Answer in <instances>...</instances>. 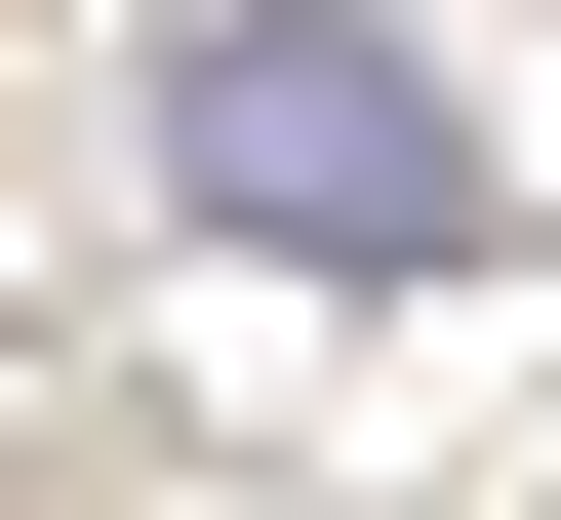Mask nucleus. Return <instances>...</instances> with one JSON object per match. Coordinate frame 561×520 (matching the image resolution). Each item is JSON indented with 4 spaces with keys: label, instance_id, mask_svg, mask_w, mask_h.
Wrapping results in <instances>:
<instances>
[{
    "label": "nucleus",
    "instance_id": "1",
    "mask_svg": "<svg viewBox=\"0 0 561 520\" xmlns=\"http://www.w3.org/2000/svg\"><path fill=\"white\" fill-rule=\"evenodd\" d=\"M161 200L280 241V280H442L481 241V120H442L401 0H201V41H161Z\"/></svg>",
    "mask_w": 561,
    "mask_h": 520
}]
</instances>
